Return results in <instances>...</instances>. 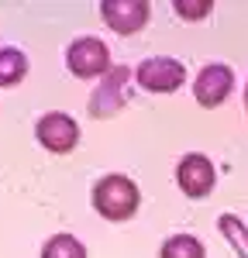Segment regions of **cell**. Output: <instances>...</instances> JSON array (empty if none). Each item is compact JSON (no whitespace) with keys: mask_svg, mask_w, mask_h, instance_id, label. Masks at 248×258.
<instances>
[{"mask_svg":"<svg viewBox=\"0 0 248 258\" xmlns=\"http://www.w3.org/2000/svg\"><path fill=\"white\" fill-rule=\"evenodd\" d=\"M93 207L103 220H128L138 210V186L121 172H110L93 186Z\"/></svg>","mask_w":248,"mask_h":258,"instance_id":"cell-1","label":"cell"},{"mask_svg":"<svg viewBox=\"0 0 248 258\" xmlns=\"http://www.w3.org/2000/svg\"><path fill=\"white\" fill-rule=\"evenodd\" d=\"M245 110H248V86H245Z\"/></svg>","mask_w":248,"mask_h":258,"instance_id":"cell-14","label":"cell"},{"mask_svg":"<svg viewBox=\"0 0 248 258\" xmlns=\"http://www.w3.org/2000/svg\"><path fill=\"white\" fill-rule=\"evenodd\" d=\"M124 83H128V69H114L110 76H107V83H103V90L97 93V97L90 100V114L97 117L103 110V100H110V114L117 110V107H124Z\"/></svg>","mask_w":248,"mask_h":258,"instance_id":"cell-8","label":"cell"},{"mask_svg":"<svg viewBox=\"0 0 248 258\" xmlns=\"http://www.w3.org/2000/svg\"><path fill=\"white\" fill-rule=\"evenodd\" d=\"M38 141L48 148V152H55V155H66V152H73L76 148V141H80V124L69 117V114H59V110H52V114H45L38 120Z\"/></svg>","mask_w":248,"mask_h":258,"instance_id":"cell-4","label":"cell"},{"mask_svg":"<svg viewBox=\"0 0 248 258\" xmlns=\"http://www.w3.org/2000/svg\"><path fill=\"white\" fill-rule=\"evenodd\" d=\"M100 14H103V21H107L110 31H117V35H135V31L145 28L152 7H148L145 0H103Z\"/></svg>","mask_w":248,"mask_h":258,"instance_id":"cell-5","label":"cell"},{"mask_svg":"<svg viewBox=\"0 0 248 258\" xmlns=\"http://www.w3.org/2000/svg\"><path fill=\"white\" fill-rule=\"evenodd\" d=\"M183 80H186L183 62L169 59V55H152L138 66V83L148 93H172L183 86Z\"/></svg>","mask_w":248,"mask_h":258,"instance_id":"cell-3","label":"cell"},{"mask_svg":"<svg viewBox=\"0 0 248 258\" xmlns=\"http://www.w3.org/2000/svg\"><path fill=\"white\" fill-rule=\"evenodd\" d=\"M217 227H221V234L234 244V251H238L241 258H248V231H245V224H241L238 217H231V214H224V217H217Z\"/></svg>","mask_w":248,"mask_h":258,"instance_id":"cell-12","label":"cell"},{"mask_svg":"<svg viewBox=\"0 0 248 258\" xmlns=\"http://www.w3.org/2000/svg\"><path fill=\"white\" fill-rule=\"evenodd\" d=\"M234 86V73L227 69L224 62H210L200 69V76L193 83V97L200 107H221Z\"/></svg>","mask_w":248,"mask_h":258,"instance_id":"cell-6","label":"cell"},{"mask_svg":"<svg viewBox=\"0 0 248 258\" xmlns=\"http://www.w3.org/2000/svg\"><path fill=\"white\" fill-rule=\"evenodd\" d=\"M28 76V59L21 48H0V86H18Z\"/></svg>","mask_w":248,"mask_h":258,"instance_id":"cell-9","label":"cell"},{"mask_svg":"<svg viewBox=\"0 0 248 258\" xmlns=\"http://www.w3.org/2000/svg\"><path fill=\"white\" fill-rule=\"evenodd\" d=\"M176 182L190 200H204L210 189H214V165L207 155H183L179 169H176Z\"/></svg>","mask_w":248,"mask_h":258,"instance_id":"cell-7","label":"cell"},{"mask_svg":"<svg viewBox=\"0 0 248 258\" xmlns=\"http://www.w3.org/2000/svg\"><path fill=\"white\" fill-rule=\"evenodd\" d=\"M41 258H86V248L73 234H55V238L45 241Z\"/></svg>","mask_w":248,"mask_h":258,"instance_id":"cell-11","label":"cell"},{"mask_svg":"<svg viewBox=\"0 0 248 258\" xmlns=\"http://www.w3.org/2000/svg\"><path fill=\"white\" fill-rule=\"evenodd\" d=\"M66 59H69V69H73V76H80V80H93V76H103L107 69H110V52H107V45L100 38H76L69 45V52H66Z\"/></svg>","mask_w":248,"mask_h":258,"instance_id":"cell-2","label":"cell"},{"mask_svg":"<svg viewBox=\"0 0 248 258\" xmlns=\"http://www.w3.org/2000/svg\"><path fill=\"white\" fill-rule=\"evenodd\" d=\"M172 7H176L186 21H200V18L210 14V7H214V4H210V0H176Z\"/></svg>","mask_w":248,"mask_h":258,"instance_id":"cell-13","label":"cell"},{"mask_svg":"<svg viewBox=\"0 0 248 258\" xmlns=\"http://www.w3.org/2000/svg\"><path fill=\"white\" fill-rule=\"evenodd\" d=\"M159 258H204V244L193 238V234H172L162 244Z\"/></svg>","mask_w":248,"mask_h":258,"instance_id":"cell-10","label":"cell"}]
</instances>
